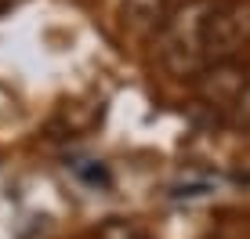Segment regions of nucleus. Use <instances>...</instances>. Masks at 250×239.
I'll list each match as a JSON object with an SVG mask.
<instances>
[{"mask_svg":"<svg viewBox=\"0 0 250 239\" xmlns=\"http://www.w3.org/2000/svg\"><path fill=\"white\" fill-rule=\"evenodd\" d=\"M163 4L167 0H124V19L131 25H152L163 19Z\"/></svg>","mask_w":250,"mask_h":239,"instance_id":"obj_2","label":"nucleus"},{"mask_svg":"<svg viewBox=\"0 0 250 239\" xmlns=\"http://www.w3.org/2000/svg\"><path fill=\"white\" fill-rule=\"evenodd\" d=\"M98 239H145L142 232H134L131 225H124V221H113V225H105L98 232Z\"/></svg>","mask_w":250,"mask_h":239,"instance_id":"obj_3","label":"nucleus"},{"mask_svg":"<svg viewBox=\"0 0 250 239\" xmlns=\"http://www.w3.org/2000/svg\"><path fill=\"white\" fill-rule=\"evenodd\" d=\"M207 4H182L170 11L160 25V58L170 73L188 76L203 58V40H207Z\"/></svg>","mask_w":250,"mask_h":239,"instance_id":"obj_1","label":"nucleus"},{"mask_svg":"<svg viewBox=\"0 0 250 239\" xmlns=\"http://www.w3.org/2000/svg\"><path fill=\"white\" fill-rule=\"evenodd\" d=\"M7 4H11V0H0V11H4V7H7Z\"/></svg>","mask_w":250,"mask_h":239,"instance_id":"obj_4","label":"nucleus"}]
</instances>
